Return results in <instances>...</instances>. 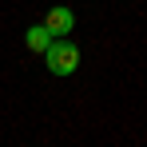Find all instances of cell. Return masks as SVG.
<instances>
[{
  "label": "cell",
  "instance_id": "obj_3",
  "mask_svg": "<svg viewBox=\"0 0 147 147\" xmlns=\"http://www.w3.org/2000/svg\"><path fill=\"white\" fill-rule=\"evenodd\" d=\"M24 44H28L32 52H48V44H52V32H48L44 24H36V28H28V32H24Z\"/></svg>",
  "mask_w": 147,
  "mask_h": 147
},
{
  "label": "cell",
  "instance_id": "obj_1",
  "mask_svg": "<svg viewBox=\"0 0 147 147\" xmlns=\"http://www.w3.org/2000/svg\"><path fill=\"white\" fill-rule=\"evenodd\" d=\"M44 60H48L52 76H72L80 68V48H76L72 40H52L48 52H44Z\"/></svg>",
  "mask_w": 147,
  "mask_h": 147
},
{
  "label": "cell",
  "instance_id": "obj_2",
  "mask_svg": "<svg viewBox=\"0 0 147 147\" xmlns=\"http://www.w3.org/2000/svg\"><path fill=\"white\" fill-rule=\"evenodd\" d=\"M44 28L52 32V40H64V36L76 28V12H72V8H64V4H60V8H52L48 16H44Z\"/></svg>",
  "mask_w": 147,
  "mask_h": 147
}]
</instances>
